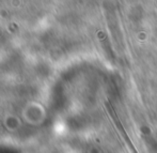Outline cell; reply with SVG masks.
Instances as JSON below:
<instances>
[{
    "mask_svg": "<svg viewBox=\"0 0 157 153\" xmlns=\"http://www.w3.org/2000/svg\"><path fill=\"white\" fill-rule=\"evenodd\" d=\"M105 105H106V107H107V110H108V112H109L110 117H111V119L113 120L114 124H116V126H117V128H118L119 133H120L121 136H122L123 139L125 140L126 145H127L128 149L130 150V152H132V153H139L138 151H137L136 148H135V146L132 145V140H130L129 136H128L127 133H126L125 128H123L122 123H121V121H120V119H119V117L117 116L116 110H114V108L112 107V105L110 104V102L109 101H106Z\"/></svg>",
    "mask_w": 157,
    "mask_h": 153,
    "instance_id": "obj_1",
    "label": "cell"
}]
</instances>
